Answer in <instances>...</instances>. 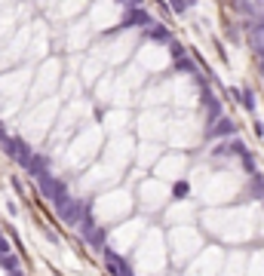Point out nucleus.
<instances>
[{"label":"nucleus","mask_w":264,"mask_h":276,"mask_svg":"<svg viewBox=\"0 0 264 276\" xmlns=\"http://www.w3.org/2000/svg\"><path fill=\"white\" fill-rule=\"evenodd\" d=\"M264 197V178L261 175H252L246 184V200H261Z\"/></svg>","instance_id":"obj_7"},{"label":"nucleus","mask_w":264,"mask_h":276,"mask_svg":"<svg viewBox=\"0 0 264 276\" xmlns=\"http://www.w3.org/2000/svg\"><path fill=\"white\" fill-rule=\"evenodd\" d=\"M25 169L31 172V175H34V178H40V175H47V169H49V163H47V157H40V154H34V157H31V163H28Z\"/></svg>","instance_id":"obj_8"},{"label":"nucleus","mask_w":264,"mask_h":276,"mask_svg":"<svg viewBox=\"0 0 264 276\" xmlns=\"http://www.w3.org/2000/svg\"><path fill=\"white\" fill-rule=\"evenodd\" d=\"M144 37L154 40V43H169L172 40V28L169 25H157V22H154V25L144 31Z\"/></svg>","instance_id":"obj_6"},{"label":"nucleus","mask_w":264,"mask_h":276,"mask_svg":"<svg viewBox=\"0 0 264 276\" xmlns=\"http://www.w3.org/2000/svg\"><path fill=\"white\" fill-rule=\"evenodd\" d=\"M151 25H154V19L147 16L142 6H135V9H126V16L120 19V25L114 28V31H108V34H120V31H129V28H144L147 31Z\"/></svg>","instance_id":"obj_2"},{"label":"nucleus","mask_w":264,"mask_h":276,"mask_svg":"<svg viewBox=\"0 0 264 276\" xmlns=\"http://www.w3.org/2000/svg\"><path fill=\"white\" fill-rule=\"evenodd\" d=\"M237 129H240V126H237L231 117H215V120L209 123V138H218V141H221V138H234Z\"/></svg>","instance_id":"obj_3"},{"label":"nucleus","mask_w":264,"mask_h":276,"mask_svg":"<svg viewBox=\"0 0 264 276\" xmlns=\"http://www.w3.org/2000/svg\"><path fill=\"white\" fill-rule=\"evenodd\" d=\"M83 239H86V243L93 246L96 252H105V249H108V230H105V227H89L86 233H83Z\"/></svg>","instance_id":"obj_5"},{"label":"nucleus","mask_w":264,"mask_h":276,"mask_svg":"<svg viewBox=\"0 0 264 276\" xmlns=\"http://www.w3.org/2000/svg\"><path fill=\"white\" fill-rule=\"evenodd\" d=\"M240 163H243V172H246L249 178H252V175H261V172H258V163H255V157H252L249 151H246L243 157H240Z\"/></svg>","instance_id":"obj_10"},{"label":"nucleus","mask_w":264,"mask_h":276,"mask_svg":"<svg viewBox=\"0 0 264 276\" xmlns=\"http://www.w3.org/2000/svg\"><path fill=\"white\" fill-rule=\"evenodd\" d=\"M120 3H123L126 9H135V6H142V0H120Z\"/></svg>","instance_id":"obj_15"},{"label":"nucleus","mask_w":264,"mask_h":276,"mask_svg":"<svg viewBox=\"0 0 264 276\" xmlns=\"http://www.w3.org/2000/svg\"><path fill=\"white\" fill-rule=\"evenodd\" d=\"M6 276H22V273H19V270H13V273H6Z\"/></svg>","instance_id":"obj_16"},{"label":"nucleus","mask_w":264,"mask_h":276,"mask_svg":"<svg viewBox=\"0 0 264 276\" xmlns=\"http://www.w3.org/2000/svg\"><path fill=\"white\" fill-rule=\"evenodd\" d=\"M0 264H3V270H6V273H13V270H19V258L13 255V252H9V255H3V258H0Z\"/></svg>","instance_id":"obj_12"},{"label":"nucleus","mask_w":264,"mask_h":276,"mask_svg":"<svg viewBox=\"0 0 264 276\" xmlns=\"http://www.w3.org/2000/svg\"><path fill=\"white\" fill-rule=\"evenodd\" d=\"M237 105H243L252 114V111H255V92H252L249 86H240V101H237Z\"/></svg>","instance_id":"obj_9"},{"label":"nucleus","mask_w":264,"mask_h":276,"mask_svg":"<svg viewBox=\"0 0 264 276\" xmlns=\"http://www.w3.org/2000/svg\"><path fill=\"white\" fill-rule=\"evenodd\" d=\"M55 209H59V218H62V221H65L68 227H77L80 221H83V212L89 209V203L68 197L65 203H59V206H55Z\"/></svg>","instance_id":"obj_1"},{"label":"nucleus","mask_w":264,"mask_h":276,"mask_svg":"<svg viewBox=\"0 0 264 276\" xmlns=\"http://www.w3.org/2000/svg\"><path fill=\"white\" fill-rule=\"evenodd\" d=\"M169 6L175 9L178 16H188V9H191V3H188V0H169Z\"/></svg>","instance_id":"obj_14"},{"label":"nucleus","mask_w":264,"mask_h":276,"mask_svg":"<svg viewBox=\"0 0 264 276\" xmlns=\"http://www.w3.org/2000/svg\"><path fill=\"white\" fill-rule=\"evenodd\" d=\"M188 193H191V184H188V181H175V187H172V197H175V200H185Z\"/></svg>","instance_id":"obj_11"},{"label":"nucleus","mask_w":264,"mask_h":276,"mask_svg":"<svg viewBox=\"0 0 264 276\" xmlns=\"http://www.w3.org/2000/svg\"><path fill=\"white\" fill-rule=\"evenodd\" d=\"M105 267H108L111 276H132V267L117 255V252H111V249H105Z\"/></svg>","instance_id":"obj_4"},{"label":"nucleus","mask_w":264,"mask_h":276,"mask_svg":"<svg viewBox=\"0 0 264 276\" xmlns=\"http://www.w3.org/2000/svg\"><path fill=\"white\" fill-rule=\"evenodd\" d=\"M166 46H169V55H172V59H185V46H181L178 40H169Z\"/></svg>","instance_id":"obj_13"}]
</instances>
